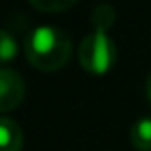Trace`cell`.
I'll use <instances>...</instances> for the list:
<instances>
[{"instance_id": "cell-1", "label": "cell", "mask_w": 151, "mask_h": 151, "mask_svg": "<svg viewBox=\"0 0 151 151\" xmlns=\"http://www.w3.org/2000/svg\"><path fill=\"white\" fill-rule=\"evenodd\" d=\"M73 54V42L63 29L40 25L25 40V58L38 71H58L67 65Z\"/></svg>"}, {"instance_id": "cell-2", "label": "cell", "mask_w": 151, "mask_h": 151, "mask_svg": "<svg viewBox=\"0 0 151 151\" xmlns=\"http://www.w3.org/2000/svg\"><path fill=\"white\" fill-rule=\"evenodd\" d=\"M117 48L111 37L103 31H94L82 38L78 46V63L92 75H103L115 65Z\"/></svg>"}, {"instance_id": "cell-3", "label": "cell", "mask_w": 151, "mask_h": 151, "mask_svg": "<svg viewBox=\"0 0 151 151\" xmlns=\"http://www.w3.org/2000/svg\"><path fill=\"white\" fill-rule=\"evenodd\" d=\"M25 98V82L17 71L10 67L0 69V109L2 113H10L21 105Z\"/></svg>"}, {"instance_id": "cell-4", "label": "cell", "mask_w": 151, "mask_h": 151, "mask_svg": "<svg viewBox=\"0 0 151 151\" xmlns=\"http://www.w3.org/2000/svg\"><path fill=\"white\" fill-rule=\"evenodd\" d=\"M23 132L14 119L4 115L0 119V151H21Z\"/></svg>"}, {"instance_id": "cell-5", "label": "cell", "mask_w": 151, "mask_h": 151, "mask_svg": "<svg viewBox=\"0 0 151 151\" xmlns=\"http://www.w3.org/2000/svg\"><path fill=\"white\" fill-rule=\"evenodd\" d=\"M130 142L138 151H151V117H142L132 124Z\"/></svg>"}, {"instance_id": "cell-6", "label": "cell", "mask_w": 151, "mask_h": 151, "mask_svg": "<svg viewBox=\"0 0 151 151\" xmlns=\"http://www.w3.org/2000/svg\"><path fill=\"white\" fill-rule=\"evenodd\" d=\"M90 21H92V25L96 27V31H103V33H105V31L115 23L113 8L107 6V4H100V6H96L92 10V14H90Z\"/></svg>"}, {"instance_id": "cell-7", "label": "cell", "mask_w": 151, "mask_h": 151, "mask_svg": "<svg viewBox=\"0 0 151 151\" xmlns=\"http://www.w3.org/2000/svg\"><path fill=\"white\" fill-rule=\"evenodd\" d=\"M33 8L38 12H48V14H58V12H65L77 4V0H29Z\"/></svg>"}, {"instance_id": "cell-8", "label": "cell", "mask_w": 151, "mask_h": 151, "mask_svg": "<svg viewBox=\"0 0 151 151\" xmlns=\"http://www.w3.org/2000/svg\"><path fill=\"white\" fill-rule=\"evenodd\" d=\"M15 55H17V40L10 35V31L4 29L2 31V42H0V58H2V63L8 65Z\"/></svg>"}, {"instance_id": "cell-9", "label": "cell", "mask_w": 151, "mask_h": 151, "mask_svg": "<svg viewBox=\"0 0 151 151\" xmlns=\"http://www.w3.org/2000/svg\"><path fill=\"white\" fill-rule=\"evenodd\" d=\"M145 94H147V100L151 101V73L147 75V81H145Z\"/></svg>"}]
</instances>
